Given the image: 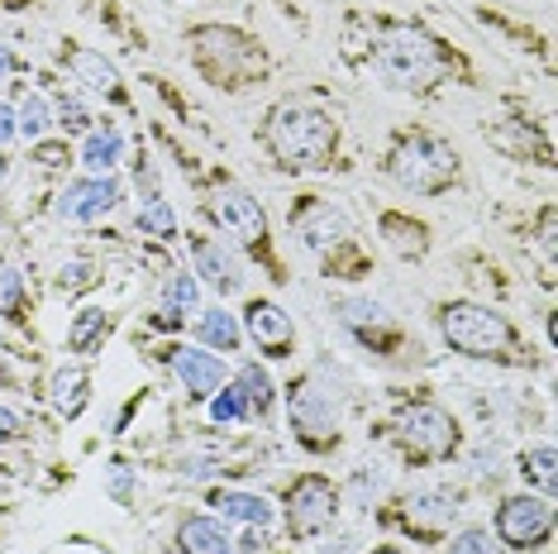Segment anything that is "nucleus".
Segmentation results:
<instances>
[{
  "label": "nucleus",
  "instance_id": "nucleus-40",
  "mask_svg": "<svg viewBox=\"0 0 558 554\" xmlns=\"http://www.w3.org/2000/svg\"><path fill=\"white\" fill-rule=\"evenodd\" d=\"M15 68H20L15 53H10V48H0V82H5V77H15Z\"/></svg>",
  "mask_w": 558,
  "mask_h": 554
},
{
  "label": "nucleus",
  "instance_id": "nucleus-6",
  "mask_svg": "<svg viewBox=\"0 0 558 554\" xmlns=\"http://www.w3.org/2000/svg\"><path fill=\"white\" fill-rule=\"evenodd\" d=\"M391 439L411 463H439L459 449V421L435 401H411V407L397 411Z\"/></svg>",
  "mask_w": 558,
  "mask_h": 554
},
{
  "label": "nucleus",
  "instance_id": "nucleus-17",
  "mask_svg": "<svg viewBox=\"0 0 558 554\" xmlns=\"http://www.w3.org/2000/svg\"><path fill=\"white\" fill-rule=\"evenodd\" d=\"M339 321H344V330H353L363 345H373V349H391V345H397V321L387 316L383 301H367V297L339 301Z\"/></svg>",
  "mask_w": 558,
  "mask_h": 554
},
{
  "label": "nucleus",
  "instance_id": "nucleus-43",
  "mask_svg": "<svg viewBox=\"0 0 558 554\" xmlns=\"http://www.w3.org/2000/svg\"><path fill=\"white\" fill-rule=\"evenodd\" d=\"M325 554H349V540H335V550H325Z\"/></svg>",
  "mask_w": 558,
  "mask_h": 554
},
{
  "label": "nucleus",
  "instance_id": "nucleus-10",
  "mask_svg": "<svg viewBox=\"0 0 558 554\" xmlns=\"http://www.w3.org/2000/svg\"><path fill=\"white\" fill-rule=\"evenodd\" d=\"M210 216H215V225H220L225 234L239 239L244 249H253V254H268V216H263V206L244 192V186H234V182L215 186Z\"/></svg>",
  "mask_w": 558,
  "mask_h": 554
},
{
  "label": "nucleus",
  "instance_id": "nucleus-8",
  "mask_svg": "<svg viewBox=\"0 0 558 554\" xmlns=\"http://www.w3.org/2000/svg\"><path fill=\"white\" fill-rule=\"evenodd\" d=\"M339 516V487L325 473H301L287 487V531L291 540H315L335 526Z\"/></svg>",
  "mask_w": 558,
  "mask_h": 554
},
{
  "label": "nucleus",
  "instance_id": "nucleus-39",
  "mask_svg": "<svg viewBox=\"0 0 558 554\" xmlns=\"http://www.w3.org/2000/svg\"><path fill=\"white\" fill-rule=\"evenodd\" d=\"M39 158H44V168H58V162H68V148H62V144H44Z\"/></svg>",
  "mask_w": 558,
  "mask_h": 554
},
{
  "label": "nucleus",
  "instance_id": "nucleus-2",
  "mask_svg": "<svg viewBox=\"0 0 558 554\" xmlns=\"http://www.w3.org/2000/svg\"><path fill=\"white\" fill-rule=\"evenodd\" d=\"M367 68L391 92H435L449 77V48L421 24H373V44H367Z\"/></svg>",
  "mask_w": 558,
  "mask_h": 554
},
{
  "label": "nucleus",
  "instance_id": "nucleus-3",
  "mask_svg": "<svg viewBox=\"0 0 558 554\" xmlns=\"http://www.w3.org/2000/svg\"><path fill=\"white\" fill-rule=\"evenodd\" d=\"M186 48H192L196 72L220 92H244V86H258L268 77V53L253 34L234 29V24H196L186 34Z\"/></svg>",
  "mask_w": 558,
  "mask_h": 554
},
{
  "label": "nucleus",
  "instance_id": "nucleus-29",
  "mask_svg": "<svg viewBox=\"0 0 558 554\" xmlns=\"http://www.w3.org/2000/svg\"><path fill=\"white\" fill-rule=\"evenodd\" d=\"M106 335H110V316H106V311H82V316L72 321V330H68V349H72V354H96Z\"/></svg>",
  "mask_w": 558,
  "mask_h": 554
},
{
  "label": "nucleus",
  "instance_id": "nucleus-9",
  "mask_svg": "<svg viewBox=\"0 0 558 554\" xmlns=\"http://www.w3.org/2000/svg\"><path fill=\"white\" fill-rule=\"evenodd\" d=\"M501 540L506 550H520V554H535L554 540V507L549 497H506L497 507V531H492Z\"/></svg>",
  "mask_w": 558,
  "mask_h": 554
},
{
  "label": "nucleus",
  "instance_id": "nucleus-14",
  "mask_svg": "<svg viewBox=\"0 0 558 554\" xmlns=\"http://www.w3.org/2000/svg\"><path fill=\"white\" fill-rule=\"evenodd\" d=\"M116 206H120V182L116 178H82V182H68V192L58 196V220L96 225V220H106Z\"/></svg>",
  "mask_w": 558,
  "mask_h": 554
},
{
  "label": "nucleus",
  "instance_id": "nucleus-28",
  "mask_svg": "<svg viewBox=\"0 0 558 554\" xmlns=\"http://www.w3.org/2000/svg\"><path fill=\"white\" fill-rule=\"evenodd\" d=\"M520 463V478H525L530 487H539L544 497H554V487H558V478H554V445H535V449H525V455L515 459Z\"/></svg>",
  "mask_w": 558,
  "mask_h": 554
},
{
  "label": "nucleus",
  "instance_id": "nucleus-18",
  "mask_svg": "<svg viewBox=\"0 0 558 554\" xmlns=\"http://www.w3.org/2000/svg\"><path fill=\"white\" fill-rule=\"evenodd\" d=\"M68 68H72V77H77L82 86H92L96 96H106L110 106H124L130 100V92H124V82H120V72H116V62H106L100 53H92V48H82V44H68Z\"/></svg>",
  "mask_w": 558,
  "mask_h": 554
},
{
  "label": "nucleus",
  "instance_id": "nucleus-5",
  "mask_svg": "<svg viewBox=\"0 0 558 554\" xmlns=\"http://www.w3.org/2000/svg\"><path fill=\"white\" fill-rule=\"evenodd\" d=\"M383 172L401 192H415V196H439L459 182V154L453 144H444L439 134H401L397 144L387 148L383 158Z\"/></svg>",
  "mask_w": 558,
  "mask_h": 554
},
{
  "label": "nucleus",
  "instance_id": "nucleus-32",
  "mask_svg": "<svg viewBox=\"0 0 558 554\" xmlns=\"http://www.w3.org/2000/svg\"><path fill=\"white\" fill-rule=\"evenodd\" d=\"M449 554H506V545L487 531V526H468L463 535L449 540Z\"/></svg>",
  "mask_w": 558,
  "mask_h": 554
},
{
  "label": "nucleus",
  "instance_id": "nucleus-12",
  "mask_svg": "<svg viewBox=\"0 0 558 554\" xmlns=\"http://www.w3.org/2000/svg\"><path fill=\"white\" fill-rule=\"evenodd\" d=\"M291 230L301 234V244L311 254H329V249H344L349 244V225L335 206H325L320 196H301L291 206Z\"/></svg>",
  "mask_w": 558,
  "mask_h": 554
},
{
  "label": "nucleus",
  "instance_id": "nucleus-33",
  "mask_svg": "<svg viewBox=\"0 0 558 554\" xmlns=\"http://www.w3.org/2000/svg\"><path fill=\"white\" fill-rule=\"evenodd\" d=\"M210 421L215 425L248 421V407H244V397H239V387H220V393L210 397Z\"/></svg>",
  "mask_w": 558,
  "mask_h": 554
},
{
  "label": "nucleus",
  "instance_id": "nucleus-38",
  "mask_svg": "<svg viewBox=\"0 0 558 554\" xmlns=\"http://www.w3.org/2000/svg\"><path fill=\"white\" fill-rule=\"evenodd\" d=\"M110 493L120 502H130V469H124V463H116V473H110Z\"/></svg>",
  "mask_w": 558,
  "mask_h": 554
},
{
  "label": "nucleus",
  "instance_id": "nucleus-21",
  "mask_svg": "<svg viewBox=\"0 0 558 554\" xmlns=\"http://www.w3.org/2000/svg\"><path fill=\"white\" fill-rule=\"evenodd\" d=\"M210 507L220 521H244V526H258V531L272 526V502L258 493H230V487H220V493H210Z\"/></svg>",
  "mask_w": 558,
  "mask_h": 554
},
{
  "label": "nucleus",
  "instance_id": "nucleus-19",
  "mask_svg": "<svg viewBox=\"0 0 558 554\" xmlns=\"http://www.w3.org/2000/svg\"><path fill=\"white\" fill-rule=\"evenodd\" d=\"M177 554H234V540L225 531L220 516H182V526H177Z\"/></svg>",
  "mask_w": 558,
  "mask_h": 554
},
{
  "label": "nucleus",
  "instance_id": "nucleus-24",
  "mask_svg": "<svg viewBox=\"0 0 558 554\" xmlns=\"http://www.w3.org/2000/svg\"><path fill=\"white\" fill-rule=\"evenodd\" d=\"M239 397H244V407H248V416H258V421H268L272 416V407H277V393H272V377H268V369H258V363H244L239 369Z\"/></svg>",
  "mask_w": 558,
  "mask_h": 554
},
{
  "label": "nucleus",
  "instance_id": "nucleus-4",
  "mask_svg": "<svg viewBox=\"0 0 558 554\" xmlns=\"http://www.w3.org/2000/svg\"><path fill=\"white\" fill-rule=\"evenodd\" d=\"M439 335L449 339V349H459L468 359H487V363H530V345L520 339V330L501 311L482 306V301H444L435 311Z\"/></svg>",
  "mask_w": 558,
  "mask_h": 554
},
{
  "label": "nucleus",
  "instance_id": "nucleus-11",
  "mask_svg": "<svg viewBox=\"0 0 558 554\" xmlns=\"http://www.w3.org/2000/svg\"><path fill=\"white\" fill-rule=\"evenodd\" d=\"M401 507H405L401 526L421 540L449 535V526L459 521V493H453V487H421V493H411Z\"/></svg>",
  "mask_w": 558,
  "mask_h": 554
},
{
  "label": "nucleus",
  "instance_id": "nucleus-41",
  "mask_svg": "<svg viewBox=\"0 0 558 554\" xmlns=\"http://www.w3.org/2000/svg\"><path fill=\"white\" fill-rule=\"evenodd\" d=\"M367 554H405L401 545H377V550H367Z\"/></svg>",
  "mask_w": 558,
  "mask_h": 554
},
{
  "label": "nucleus",
  "instance_id": "nucleus-15",
  "mask_svg": "<svg viewBox=\"0 0 558 554\" xmlns=\"http://www.w3.org/2000/svg\"><path fill=\"white\" fill-rule=\"evenodd\" d=\"M168 363H172V373L182 377V387H186V397L192 401H210L225 387V359L210 354V349L177 345L168 354Z\"/></svg>",
  "mask_w": 558,
  "mask_h": 554
},
{
  "label": "nucleus",
  "instance_id": "nucleus-7",
  "mask_svg": "<svg viewBox=\"0 0 558 554\" xmlns=\"http://www.w3.org/2000/svg\"><path fill=\"white\" fill-rule=\"evenodd\" d=\"M287 421L296 445L311 449V455H325V449L339 445V401L315 377H301V383L287 387Z\"/></svg>",
  "mask_w": 558,
  "mask_h": 554
},
{
  "label": "nucleus",
  "instance_id": "nucleus-13",
  "mask_svg": "<svg viewBox=\"0 0 558 554\" xmlns=\"http://www.w3.org/2000/svg\"><path fill=\"white\" fill-rule=\"evenodd\" d=\"M244 330L268 359H287L291 349H296V321L268 297H253L244 306Z\"/></svg>",
  "mask_w": 558,
  "mask_h": 554
},
{
  "label": "nucleus",
  "instance_id": "nucleus-37",
  "mask_svg": "<svg viewBox=\"0 0 558 554\" xmlns=\"http://www.w3.org/2000/svg\"><path fill=\"white\" fill-rule=\"evenodd\" d=\"M15 134H20V130H15V110H10L5 100H0V148H5Z\"/></svg>",
  "mask_w": 558,
  "mask_h": 554
},
{
  "label": "nucleus",
  "instance_id": "nucleus-25",
  "mask_svg": "<svg viewBox=\"0 0 558 554\" xmlns=\"http://www.w3.org/2000/svg\"><path fill=\"white\" fill-rule=\"evenodd\" d=\"M196 335L206 339V345H215L220 354H234L239 345H244V330H239V321L230 316L225 306H210V311H201L196 316Z\"/></svg>",
  "mask_w": 558,
  "mask_h": 554
},
{
  "label": "nucleus",
  "instance_id": "nucleus-42",
  "mask_svg": "<svg viewBox=\"0 0 558 554\" xmlns=\"http://www.w3.org/2000/svg\"><path fill=\"white\" fill-rule=\"evenodd\" d=\"M5 178H10V158L0 154V186H5Z\"/></svg>",
  "mask_w": 558,
  "mask_h": 554
},
{
  "label": "nucleus",
  "instance_id": "nucleus-26",
  "mask_svg": "<svg viewBox=\"0 0 558 554\" xmlns=\"http://www.w3.org/2000/svg\"><path fill=\"white\" fill-rule=\"evenodd\" d=\"M186 311H196V277H192V273H172L168 282H162L158 325H177V321L186 316Z\"/></svg>",
  "mask_w": 558,
  "mask_h": 554
},
{
  "label": "nucleus",
  "instance_id": "nucleus-35",
  "mask_svg": "<svg viewBox=\"0 0 558 554\" xmlns=\"http://www.w3.org/2000/svg\"><path fill=\"white\" fill-rule=\"evenodd\" d=\"M96 282V263H68V268H62L58 273V287H62V292H86V287H92Z\"/></svg>",
  "mask_w": 558,
  "mask_h": 554
},
{
  "label": "nucleus",
  "instance_id": "nucleus-27",
  "mask_svg": "<svg viewBox=\"0 0 558 554\" xmlns=\"http://www.w3.org/2000/svg\"><path fill=\"white\" fill-rule=\"evenodd\" d=\"M0 316L15 325L29 321V287H24V277L10 258H0Z\"/></svg>",
  "mask_w": 558,
  "mask_h": 554
},
{
  "label": "nucleus",
  "instance_id": "nucleus-30",
  "mask_svg": "<svg viewBox=\"0 0 558 554\" xmlns=\"http://www.w3.org/2000/svg\"><path fill=\"white\" fill-rule=\"evenodd\" d=\"M15 130L29 138V144H39V138L53 130V110H48L44 96H24V106L15 110Z\"/></svg>",
  "mask_w": 558,
  "mask_h": 554
},
{
  "label": "nucleus",
  "instance_id": "nucleus-16",
  "mask_svg": "<svg viewBox=\"0 0 558 554\" xmlns=\"http://www.w3.org/2000/svg\"><path fill=\"white\" fill-rule=\"evenodd\" d=\"M192 263H196V277H206L220 297H234L239 287H244V263L230 244H220V239L210 234H192Z\"/></svg>",
  "mask_w": 558,
  "mask_h": 554
},
{
  "label": "nucleus",
  "instance_id": "nucleus-20",
  "mask_svg": "<svg viewBox=\"0 0 558 554\" xmlns=\"http://www.w3.org/2000/svg\"><path fill=\"white\" fill-rule=\"evenodd\" d=\"M48 397H53L58 416L77 421L86 411V401H92V377H86L82 363H62V369H53V377H48Z\"/></svg>",
  "mask_w": 558,
  "mask_h": 554
},
{
  "label": "nucleus",
  "instance_id": "nucleus-31",
  "mask_svg": "<svg viewBox=\"0 0 558 554\" xmlns=\"http://www.w3.org/2000/svg\"><path fill=\"white\" fill-rule=\"evenodd\" d=\"M134 225H138V234H158V239H172V230H177L172 206L162 196L144 201V206H138V216H134Z\"/></svg>",
  "mask_w": 558,
  "mask_h": 554
},
{
  "label": "nucleus",
  "instance_id": "nucleus-34",
  "mask_svg": "<svg viewBox=\"0 0 558 554\" xmlns=\"http://www.w3.org/2000/svg\"><path fill=\"white\" fill-rule=\"evenodd\" d=\"M58 124H62L68 134H82V130H92L96 120H92V110H86L77 96H62V100H58Z\"/></svg>",
  "mask_w": 558,
  "mask_h": 554
},
{
  "label": "nucleus",
  "instance_id": "nucleus-22",
  "mask_svg": "<svg viewBox=\"0 0 558 554\" xmlns=\"http://www.w3.org/2000/svg\"><path fill=\"white\" fill-rule=\"evenodd\" d=\"M120 158H124V134L116 124H92V130H86V144H82L86 172H92V178H110Z\"/></svg>",
  "mask_w": 558,
  "mask_h": 554
},
{
  "label": "nucleus",
  "instance_id": "nucleus-1",
  "mask_svg": "<svg viewBox=\"0 0 558 554\" xmlns=\"http://www.w3.org/2000/svg\"><path fill=\"white\" fill-rule=\"evenodd\" d=\"M263 148L282 172H325L339 154V124L315 100L287 96L263 116Z\"/></svg>",
  "mask_w": 558,
  "mask_h": 554
},
{
  "label": "nucleus",
  "instance_id": "nucleus-36",
  "mask_svg": "<svg viewBox=\"0 0 558 554\" xmlns=\"http://www.w3.org/2000/svg\"><path fill=\"white\" fill-rule=\"evenodd\" d=\"M15 439H24V421L0 401V445H15Z\"/></svg>",
  "mask_w": 558,
  "mask_h": 554
},
{
  "label": "nucleus",
  "instance_id": "nucleus-23",
  "mask_svg": "<svg viewBox=\"0 0 558 554\" xmlns=\"http://www.w3.org/2000/svg\"><path fill=\"white\" fill-rule=\"evenodd\" d=\"M383 239L391 244V254H401V258H425V249H429V230L421 220H405L401 210H387L383 220Z\"/></svg>",
  "mask_w": 558,
  "mask_h": 554
}]
</instances>
